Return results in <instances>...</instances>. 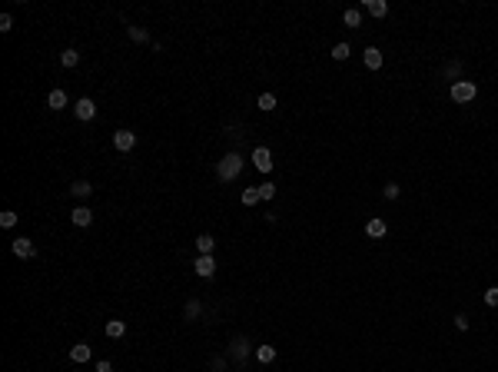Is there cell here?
Instances as JSON below:
<instances>
[{"label": "cell", "mask_w": 498, "mask_h": 372, "mask_svg": "<svg viewBox=\"0 0 498 372\" xmlns=\"http://www.w3.org/2000/svg\"><path fill=\"white\" fill-rule=\"evenodd\" d=\"M243 173V156L240 153H226V156L216 163V177L223 180V183H229V180H236Z\"/></svg>", "instance_id": "1"}, {"label": "cell", "mask_w": 498, "mask_h": 372, "mask_svg": "<svg viewBox=\"0 0 498 372\" xmlns=\"http://www.w3.org/2000/svg\"><path fill=\"white\" fill-rule=\"evenodd\" d=\"M475 93H479V87H475L472 80H459L452 83V103H472Z\"/></svg>", "instance_id": "2"}, {"label": "cell", "mask_w": 498, "mask_h": 372, "mask_svg": "<svg viewBox=\"0 0 498 372\" xmlns=\"http://www.w3.org/2000/svg\"><path fill=\"white\" fill-rule=\"evenodd\" d=\"M249 356V339L246 336H233V342H229V359L236 362V366H243Z\"/></svg>", "instance_id": "3"}, {"label": "cell", "mask_w": 498, "mask_h": 372, "mask_svg": "<svg viewBox=\"0 0 498 372\" xmlns=\"http://www.w3.org/2000/svg\"><path fill=\"white\" fill-rule=\"evenodd\" d=\"M10 249H13L17 259H33L37 256V246H33V240H27V236H17V240L10 243Z\"/></svg>", "instance_id": "4"}, {"label": "cell", "mask_w": 498, "mask_h": 372, "mask_svg": "<svg viewBox=\"0 0 498 372\" xmlns=\"http://www.w3.org/2000/svg\"><path fill=\"white\" fill-rule=\"evenodd\" d=\"M73 113H76V120L87 123V120H93V116H96V103L90 100V96H80V100L73 103Z\"/></svg>", "instance_id": "5"}, {"label": "cell", "mask_w": 498, "mask_h": 372, "mask_svg": "<svg viewBox=\"0 0 498 372\" xmlns=\"http://www.w3.org/2000/svg\"><path fill=\"white\" fill-rule=\"evenodd\" d=\"M252 166H256L259 173H269L272 170V153H269V146H256V150H252Z\"/></svg>", "instance_id": "6"}, {"label": "cell", "mask_w": 498, "mask_h": 372, "mask_svg": "<svg viewBox=\"0 0 498 372\" xmlns=\"http://www.w3.org/2000/svg\"><path fill=\"white\" fill-rule=\"evenodd\" d=\"M113 146L120 153H130L133 146H136V133H133V130H116L113 133Z\"/></svg>", "instance_id": "7"}, {"label": "cell", "mask_w": 498, "mask_h": 372, "mask_svg": "<svg viewBox=\"0 0 498 372\" xmlns=\"http://www.w3.org/2000/svg\"><path fill=\"white\" fill-rule=\"evenodd\" d=\"M193 269H196V276L209 279V276H216V259H213V256H196Z\"/></svg>", "instance_id": "8"}, {"label": "cell", "mask_w": 498, "mask_h": 372, "mask_svg": "<svg viewBox=\"0 0 498 372\" xmlns=\"http://www.w3.org/2000/svg\"><path fill=\"white\" fill-rule=\"evenodd\" d=\"M70 220H73V226H90V223H93V209L90 206H73Z\"/></svg>", "instance_id": "9"}, {"label": "cell", "mask_w": 498, "mask_h": 372, "mask_svg": "<svg viewBox=\"0 0 498 372\" xmlns=\"http://www.w3.org/2000/svg\"><path fill=\"white\" fill-rule=\"evenodd\" d=\"M90 356H93V349H90L87 342H76V346L70 349V359H73L76 366H83V362H90Z\"/></svg>", "instance_id": "10"}, {"label": "cell", "mask_w": 498, "mask_h": 372, "mask_svg": "<svg viewBox=\"0 0 498 372\" xmlns=\"http://www.w3.org/2000/svg\"><path fill=\"white\" fill-rule=\"evenodd\" d=\"M67 103H70V100H67V93H63V90H50V93H47V107H50L53 113H60Z\"/></svg>", "instance_id": "11"}, {"label": "cell", "mask_w": 498, "mask_h": 372, "mask_svg": "<svg viewBox=\"0 0 498 372\" xmlns=\"http://www.w3.org/2000/svg\"><path fill=\"white\" fill-rule=\"evenodd\" d=\"M362 57H366V67L369 70H379V67H382V50H379V47H366V53H362Z\"/></svg>", "instance_id": "12"}, {"label": "cell", "mask_w": 498, "mask_h": 372, "mask_svg": "<svg viewBox=\"0 0 498 372\" xmlns=\"http://www.w3.org/2000/svg\"><path fill=\"white\" fill-rule=\"evenodd\" d=\"M213 246H216V240L209 233L196 236V249H200V256H213Z\"/></svg>", "instance_id": "13"}, {"label": "cell", "mask_w": 498, "mask_h": 372, "mask_svg": "<svg viewBox=\"0 0 498 372\" xmlns=\"http://www.w3.org/2000/svg\"><path fill=\"white\" fill-rule=\"evenodd\" d=\"M126 37H130L133 44H150V33H146L143 27H133V24H126Z\"/></svg>", "instance_id": "14"}, {"label": "cell", "mask_w": 498, "mask_h": 372, "mask_svg": "<svg viewBox=\"0 0 498 372\" xmlns=\"http://www.w3.org/2000/svg\"><path fill=\"white\" fill-rule=\"evenodd\" d=\"M107 336H110V339H123V336H126V322L123 319H110L107 322Z\"/></svg>", "instance_id": "15"}, {"label": "cell", "mask_w": 498, "mask_h": 372, "mask_svg": "<svg viewBox=\"0 0 498 372\" xmlns=\"http://www.w3.org/2000/svg\"><path fill=\"white\" fill-rule=\"evenodd\" d=\"M200 316H203V303H200V299H189L186 309H183V319L193 322V319H200Z\"/></svg>", "instance_id": "16"}, {"label": "cell", "mask_w": 498, "mask_h": 372, "mask_svg": "<svg viewBox=\"0 0 498 372\" xmlns=\"http://www.w3.org/2000/svg\"><path fill=\"white\" fill-rule=\"evenodd\" d=\"M256 359L263 362V366H269V362H276V349L272 346H256Z\"/></svg>", "instance_id": "17"}, {"label": "cell", "mask_w": 498, "mask_h": 372, "mask_svg": "<svg viewBox=\"0 0 498 372\" xmlns=\"http://www.w3.org/2000/svg\"><path fill=\"white\" fill-rule=\"evenodd\" d=\"M366 10L372 13V17H385V13H389V4H385V0H366Z\"/></svg>", "instance_id": "18"}, {"label": "cell", "mask_w": 498, "mask_h": 372, "mask_svg": "<svg viewBox=\"0 0 498 372\" xmlns=\"http://www.w3.org/2000/svg\"><path fill=\"white\" fill-rule=\"evenodd\" d=\"M60 63H63V67H67V70H73L76 63H80V53H76L73 47H67V50L60 53Z\"/></svg>", "instance_id": "19"}, {"label": "cell", "mask_w": 498, "mask_h": 372, "mask_svg": "<svg viewBox=\"0 0 498 372\" xmlns=\"http://www.w3.org/2000/svg\"><path fill=\"white\" fill-rule=\"evenodd\" d=\"M442 73H445V80H455V83H459V76H462V63H459V60H448Z\"/></svg>", "instance_id": "20"}, {"label": "cell", "mask_w": 498, "mask_h": 372, "mask_svg": "<svg viewBox=\"0 0 498 372\" xmlns=\"http://www.w3.org/2000/svg\"><path fill=\"white\" fill-rule=\"evenodd\" d=\"M366 233L372 236V240H379V236H385V223L382 220H369L366 223Z\"/></svg>", "instance_id": "21"}, {"label": "cell", "mask_w": 498, "mask_h": 372, "mask_svg": "<svg viewBox=\"0 0 498 372\" xmlns=\"http://www.w3.org/2000/svg\"><path fill=\"white\" fill-rule=\"evenodd\" d=\"M70 193H73V196H90V193H93V186H90L87 180H76V183L70 186Z\"/></svg>", "instance_id": "22"}, {"label": "cell", "mask_w": 498, "mask_h": 372, "mask_svg": "<svg viewBox=\"0 0 498 372\" xmlns=\"http://www.w3.org/2000/svg\"><path fill=\"white\" fill-rule=\"evenodd\" d=\"M259 110H263V113L276 110V96H272V93H259Z\"/></svg>", "instance_id": "23"}, {"label": "cell", "mask_w": 498, "mask_h": 372, "mask_svg": "<svg viewBox=\"0 0 498 372\" xmlns=\"http://www.w3.org/2000/svg\"><path fill=\"white\" fill-rule=\"evenodd\" d=\"M0 226L13 229V226H17V213H13V209H4V213H0Z\"/></svg>", "instance_id": "24"}, {"label": "cell", "mask_w": 498, "mask_h": 372, "mask_svg": "<svg viewBox=\"0 0 498 372\" xmlns=\"http://www.w3.org/2000/svg\"><path fill=\"white\" fill-rule=\"evenodd\" d=\"M259 200H263V196H259V186H249L246 193H243V203H246V206H256Z\"/></svg>", "instance_id": "25"}, {"label": "cell", "mask_w": 498, "mask_h": 372, "mask_svg": "<svg viewBox=\"0 0 498 372\" xmlns=\"http://www.w3.org/2000/svg\"><path fill=\"white\" fill-rule=\"evenodd\" d=\"M349 53H352V47H349V44H335V47H332V57H335V60H346Z\"/></svg>", "instance_id": "26"}, {"label": "cell", "mask_w": 498, "mask_h": 372, "mask_svg": "<svg viewBox=\"0 0 498 372\" xmlns=\"http://www.w3.org/2000/svg\"><path fill=\"white\" fill-rule=\"evenodd\" d=\"M209 369H213V372H226V369H229L226 356H213V362H209Z\"/></svg>", "instance_id": "27"}, {"label": "cell", "mask_w": 498, "mask_h": 372, "mask_svg": "<svg viewBox=\"0 0 498 372\" xmlns=\"http://www.w3.org/2000/svg\"><path fill=\"white\" fill-rule=\"evenodd\" d=\"M342 20H346V27H359L362 24V13L359 10H346V17H342Z\"/></svg>", "instance_id": "28"}, {"label": "cell", "mask_w": 498, "mask_h": 372, "mask_svg": "<svg viewBox=\"0 0 498 372\" xmlns=\"http://www.w3.org/2000/svg\"><path fill=\"white\" fill-rule=\"evenodd\" d=\"M485 306H492V309L498 306V286H488L485 289Z\"/></svg>", "instance_id": "29"}, {"label": "cell", "mask_w": 498, "mask_h": 372, "mask_svg": "<svg viewBox=\"0 0 498 372\" xmlns=\"http://www.w3.org/2000/svg\"><path fill=\"white\" fill-rule=\"evenodd\" d=\"M259 196H263V200H272V196H276V183H263L259 186Z\"/></svg>", "instance_id": "30"}, {"label": "cell", "mask_w": 498, "mask_h": 372, "mask_svg": "<svg viewBox=\"0 0 498 372\" xmlns=\"http://www.w3.org/2000/svg\"><path fill=\"white\" fill-rule=\"evenodd\" d=\"M10 30H13V17L4 13V17H0V33H10Z\"/></svg>", "instance_id": "31"}, {"label": "cell", "mask_w": 498, "mask_h": 372, "mask_svg": "<svg viewBox=\"0 0 498 372\" xmlns=\"http://www.w3.org/2000/svg\"><path fill=\"white\" fill-rule=\"evenodd\" d=\"M455 329H462V332H468V316H465V312H459V316H455Z\"/></svg>", "instance_id": "32"}, {"label": "cell", "mask_w": 498, "mask_h": 372, "mask_svg": "<svg viewBox=\"0 0 498 372\" xmlns=\"http://www.w3.org/2000/svg\"><path fill=\"white\" fill-rule=\"evenodd\" d=\"M382 196H385V200H395V196H399V186H395V183H385Z\"/></svg>", "instance_id": "33"}, {"label": "cell", "mask_w": 498, "mask_h": 372, "mask_svg": "<svg viewBox=\"0 0 498 372\" xmlns=\"http://www.w3.org/2000/svg\"><path fill=\"white\" fill-rule=\"evenodd\" d=\"M96 372H113V362H110V359H100V366H96Z\"/></svg>", "instance_id": "34"}]
</instances>
